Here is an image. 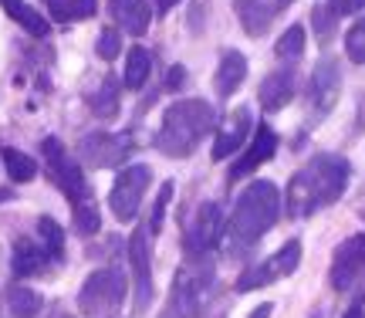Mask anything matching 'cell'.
Masks as SVG:
<instances>
[{"label": "cell", "instance_id": "cell-1", "mask_svg": "<svg viewBox=\"0 0 365 318\" xmlns=\"http://www.w3.org/2000/svg\"><path fill=\"white\" fill-rule=\"evenodd\" d=\"M349 180H352V166H349L345 156H339V153H318V156H312L287 180V190H284L287 217L301 220V217H312V213L339 203L345 197V190H349Z\"/></svg>", "mask_w": 365, "mask_h": 318}, {"label": "cell", "instance_id": "cell-2", "mask_svg": "<svg viewBox=\"0 0 365 318\" xmlns=\"http://www.w3.org/2000/svg\"><path fill=\"white\" fill-rule=\"evenodd\" d=\"M281 220V190L271 180H254L244 186V193L237 197L230 220L223 227V251L230 257H244L254 251L261 237Z\"/></svg>", "mask_w": 365, "mask_h": 318}, {"label": "cell", "instance_id": "cell-3", "mask_svg": "<svg viewBox=\"0 0 365 318\" xmlns=\"http://www.w3.org/2000/svg\"><path fill=\"white\" fill-rule=\"evenodd\" d=\"M41 156L48 163V176L51 183L61 190L71 203V213H75V230L81 237H91L102 230V213H98V203H95V193H91L88 180L81 173V163L75 156H68V149L61 139L48 135L41 143Z\"/></svg>", "mask_w": 365, "mask_h": 318}, {"label": "cell", "instance_id": "cell-4", "mask_svg": "<svg viewBox=\"0 0 365 318\" xmlns=\"http://www.w3.org/2000/svg\"><path fill=\"white\" fill-rule=\"evenodd\" d=\"M217 125V112L203 98H180L163 112L156 133V149L170 159H186L193 153L207 133Z\"/></svg>", "mask_w": 365, "mask_h": 318}, {"label": "cell", "instance_id": "cell-5", "mask_svg": "<svg viewBox=\"0 0 365 318\" xmlns=\"http://www.w3.org/2000/svg\"><path fill=\"white\" fill-rule=\"evenodd\" d=\"M210 292H213V265H210V257H190L186 254V265L176 271L163 318H200L210 302Z\"/></svg>", "mask_w": 365, "mask_h": 318}, {"label": "cell", "instance_id": "cell-6", "mask_svg": "<svg viewBox=\"0 0 365 318\" xmlns=\"http://www.w3.org/2000/svg\"><path fill=\"white\" fill-rule=\"evenodd\" d=\"M129 294V281L125 271L115 265L91 271L78 288V312L81 318H118L122 305Z\"/></svg>", "mask_w": 365, "mask_h": 318}, {"label": "cell", "instance_id": "cell-7", "mask_svg": "<svg viewBox=\"0 0 365 318\" xmlns=\"http://www.w3.org/2000/svg\"><path fill=\"white\" fill-rule=\"evenodd\" d=\"M341 95V65L339 58L331 54H322L312 68V78H308V88H304V102H308V112H304V129L312 133L318 122L328 119V112L335 108Z\"/></svg>", "mask_w": 365, "mask_h": 318}, {"label": "cell", "instance_id": "cell-8", "mask_svg": "<svg viewBox=\"0 0 365 318\" xmlns=\"http://www.w3.org/2000/svg\"><path fill=\"white\" fill-rule=\"evenodd\" d=\"M129 265H132V302H135V315H145L153 298H156V284H153V230L149 224H139L129 237Z\"/></svg>", "mask_w": 365, "mask_h": 318}, {"label": "cell", "instance_id": "cell-9", "mask_svg": "<svg viewBox=\"0 0 365 318\" xmlns=\"http://www.w3.org/2000/svg\"><path fill=\"white\" fill-rule=\"evenodd\" d=\"M149 183H153V170L145 163H132L115 176L112 193H108V210L115 213L118 224H132L139 217V207H143Z\"/></svg>", "mask_w": 365, "mask_h": 318}, {"label": "cell", "instance_id": "cell-10", "mask_svg": "<svg viewBox=\"0 0 365 318\" xmlns=\"http://www.w3.org/2000/svg\"><path fill=\"white\" fill-rule=\"evenodd\" d=\"M301 265V240H287L281 244V251H274L271 257H264L257 265H250L240 278H237V292H257V288H267L274 281L291 278Z\"/></svg>", "mask_w": 365, "mask_h": 318}, {"label": "cell", "instance_id": "cell-11", "mask_svg": "<svg viewBox=\"0 0 365 318\" xmlns=\"http://www.w3.org/2000/svg\"><path fill=\"white\" fill-rule=\"evenodd\" d=\"M223 227H227V220H223L220 203H213V200L200 203L190 227H186V240H182L186 254L190 257H210L217 251V244L223 240Z\"/></svg>", "mask_w": 365, "mask_h": 318}, {"label": "cell", "instance_id": "cell-12", "mask_svg": "<svg viewBox=\"0 0 365 318\" xmlns=\"http://www.w3.org/2000/svg\"><path fill=\"white\" fill-rule=\"evenodd\" d=\"M132 135H115V133H88L78 143V156L91 170H108L118 166L122 159L132 153Z\"/></svg>", "mask_w": 365, "mask_h": 318}, {"label": "cell", "instance_id": "cell-13", "mask_svg": "<svg viewBox=\"0 0 365 318\" xmlns=\"http://www.w3.org/2000/svg\"><path fill=\"white\" fill-rule=\"evenodd\" d=\"M362 275H365V230L349 240H341L335 247V257H331V288L335 292H349Z\"/></svg>", "mask_w": 365, "mask_h": 318}, {"label": "cell", "instance_id": "cell-14", "mask_svg": "<svg viewBox=\"0 0 365 318\" xmlns=\"http://www.w3.org/2000/svg\"><path fill=\"white\" fill-rule=\"evenodd\" d=\"M294 0H234V14L247 38H264Z\"/></svg>", "mask_w": 365, "mask_h": 318}, {"label": "cell", "instance_id": "cell-15", "mask_svg": "<svg viewBox=\"0 0 365 318\" xmlns=\"http://www.w3.org/2000/svg\"><path fill=\"white\" fill-rule=\"evenodd\" d=\"M277 143H281V139H277V133H274L267 122L254 125V139H250V146L244 149V156H240L234 166H230L227 180H230V183H237V180L250 176L254 170H261L264 163H271V156L277 153Z\"/></svg>", "mask_w": 365, "mask_h": 318}, {"label": "cell", "instance_id": "cell-16", "mask_svg": "<svg viewBox=\"0 0 365 318\" xmlns=\"http://www.w3.org/2000/svg\"><path fill=\"white\" fill-rule=\"evenodd\" d=\"M254 129V116H250L247 106L234 108L227 119L220 122V129H217V139H213V163H223V159H230L237 149L244 146V139L250 135Z\"/></svg>", "mask_w": 365, "mask_h": 318}, {"label": "cell", "instance_id": "cell-17", "mask_svg": "<svg viewBox=\"0 0 365 318\" xmlns=\"http://www.w3.org/2000/svg\"><path fill=\"white\" fill-rule=\"evenodd\" d=\"M294 92H298V71L291 65H284V68H277V71H271V75L261 81L257 102H261L264 112H281V108L294 98Z\"/></svg>", "mask_w": 365, "mask_h": 318}, {"label": "cell", "instance_id": "cell-18", "mask_svg": "<svg viewBox=\"0 0 365 318\" xmlns=\"http://www.w3.org/2000/svg\"><path fill=\"white\" fill-rule=\"evenodd\" d=\"M58 267V257H54L38 237H21L14 244V275L17 278H31V275H41V271H48V267Z\"/></svg>", "mask_w": 365, "mask_h": 318}, {"label": "cell", "instance_id": "cell-19", "mask_svg": "<svg viewBox=\"0 0 365 318\" xmlns=\"http://www.w3.org/2000/svg\"><path fill=\"white\" fill-rule=\"evenodd\" d=\"M247 78V58L240 51H223L220 65H217V75H213V92L217 98H230V95L244 85Z\"/></svg>", "mask_w": 365, "mask_h": 318}, {"label": "cell", "instance_id": "cell-20", "mask_svg": "<svg viewBox=\"0 0 365 318\" xmlns=\"http://www.w3.org/2000/svg\"><path fill=\"white\" fill-rule=\"evenodd\" d=\"M112 14H115L118 27L132 34V38H143L149 24H153V7L149 0H112Z\"/></svg>", "mask_w": 365, "mask_h": 318}, {"label": "cell", "instance_id": "cell-21", "mask_svg": "<svg viewBox=\"0 0 365 318\" xmlns=\"http://www.w3.org/2000/svg\"><path fill=\"white\" fill-rule=\"evenodd\" d=\"M88 108H91V116H95V119H102V122L115 119L118 108H122V81H118L115 75L102 78V85L88 95Z\"/></svg>", "mask_w": 365, "mask_h": 318}, {"label": "cell", "instance_id": "cell-22", "mask_svg": "<svg viewBox=\"0 0 365 318\" xmlns=\"http://www.w3.org/2000/svg\"><path fill=\"white\" fill-rule=\"evenodd\" d=\"M44 7L58 24H71V21H85L98 11V0H44Z\"/></svg>", "mask_w": 365, "mask_h": 318}, {"label": "cell", "instance_id": "cell-23", "mask_svg": "<svg viewBox=\"0 0 365 318\" xmlns=\"http://www.w3.org/2000/svg\"><path fill=\"white\" fill-rule=\"evenodd\" d=\"M149 71H153V54L145 51V48H132L129 58H125V78H122V85L129 92H139V88H145V81H149Z\"/></svg>", "mask_w": 365, "mask_h": 318}, {"label": "cell", "instance_id": "cell-24", "mask_svg": "<svg viewBox=\"0 0 365 318\" xmlns=\"http://www.w3.org/2000/svg\"><path fill=\"white\" fill-rule=\"evenodd\" d=\"M0 163H4V170H7V176H11V183H27V180L38 176V163L27 156V153L14 149V146L0 149Z\"/></svg>", "mask_w": 365, "mask_h": 318}, {"label": "cell", "instance_id": "cell-25", "mask_svg": "<svg viewBox=\"0 0 365 318\" xmlns=\"http://www.w3.org/2000/svg\"><path fill=\"white\" fill-rule=\"evenodd\" d=\"M0 4H4V11L11 14V21H17L27 34H34V38H44V34H48V21H44L34 7H27L24 0H0Z\"/></svg>", "mask_w": 365, "mask_h": 318}, {"label": "cell", "instance_id": "cell-26", "mask_svg": "<svg viewBox=\"0 0 365 318\" xmlns=\"http://www.w3.org/2000/svg\"><path fill=\"white\" fill-rule=\"evenodd\" d=\"M7 308L14 318H38L44 308V298L34 288H11L7 292Z\"/></svg>", "mask_w": 365, "mask_h": 318}, {"label": "cell", "instance_id": "cell-27", "mask_svg": "<svg viewBox=\"0 0 365 318\" xmlns=\"http://www.w3.org/2000/svg\"><path fill=\"white\" fill-rule=\"evenodd\" d=\"M308 27H312V34L318 38V44L325 48V44H331V38H335V31H339V17H335V11H331V7H328L325 0H322V4H314V7H312Z\"/></svg>", "mask_w": 365, "mask_h": 318}, {"label": "cell", "instance_id": "cell-28", "mask_svg": "<svg viewBox=\"0 0 365 318\" xmlns=\"http://www.w3.org/2000/svg\"><path fill=\"white\" fill-rule=\"evenodd\" d=\"M274 54H277V61H284V65H294L301 54H304V27L301 24H291L277 38V44H274Z\"/></svg>", "mask_w": 365, "mask_h": 318}, {"label": "cell", "instance_id": "cell-29", "mask_svg": "<svg viewBox=\"0 0 365 318\" xmlns=\"http://www.w3.org/2000/svg\"><path fill=\"white\" fill-rule=\"evenodd\" d=\"M34 237L48 247V251L61 261L65 257V230H61V224L54 220V217H38V227H34Z\"/></svg>", "mask_w": 365, "mask_h": 318}, {"label": "cell", "instance_id": "cell-30", "mask_svg": "<svg viewBox=\"0 0 365 318\" xmlns=\"http://www.w3.org/2000/svg\"><path fill=\"white\" fill-rule=\"evenodd\" d=\"M345 54L352 65H365V14L345 31Z\"/></svg>", "mask_w": 365, "mask_h": 318}, {"label": "cell", "instance_id": "cell-31", "mask_svg": "<svg viewBox=\"0 0 365 318\" xmlns=\"http://www.w3.org/2000/svg\"><path fill=\"white\" fill-rule=\"evenodd\" d=\"M118 51H122V34H118L115 27H105L98 41H95V54L102 58V61H115Z\"/></svg>", "mask_w": 365, "mask_h": 318}, {"label": "cell", "instance_id": "cell-32", "mask_svg": "<svg viewBox=\"0 0 365 318\" xmlns=\"http://www.w3.org/2000/svg\"><path fill=\"white\" fill-rule=\"evenodd\" d=\"M170 200H173V180H166L163 190H159L156 203H153V217H149V230H153V234L163 230V220H166V210H170Z\"/></svg>", "mask_w": 365, "mask_h": 318}, {"label": "cell", "instance_id": "cell-33", "mask_svg": "<svg viewBox=\"0 0 365 318\" xmlns=\"http://www.w3.org/2000/svg\"><path fill=\"white\" fill-rule=\"evenodd\" d=\"M325 4L335 11V17H349V14L365 11V0H325Z\"/></svg>", "mask_w": 365, "mask_h": 318}, {"label": "cell", "instance_id": "cell-34", "mask_svg": "<svg viewBox=\"0 0 365 318\" xmlns=\"http://www.w3.org/2000/svg\"><path fill=\"white\" fill-rule=\"evenodd\" d=\"M182 85H186V68L173 65L170 71H166V92H180Z\"/></svg>", "mask_w": 365, "mask_h": 318}, {"label": "cell", "instance_id": "cell-35", "mask_svg": "<svg viewBox=\"0 0 365 318\" xmlns=\"http://www.w3.org/2000/svg\"><path fill=\"white\" fill-rule=\"evenodd\" d=\"M341 318H365V294H362V298H359V302H355V305L349 308V312H345Z\"/></svg>", "mask_w": 365, "mask_h": 318}, {"label": "cell", "instance_id": "cell-36", "mask_svg": "<svg viewBox=\"0 0 365 318\" xmlns=\"http://www.w3.org/2000/svg\"><path fill=\"white\" fill-rule=\"evenodd\" d=\"M271 315H274V305H271V302H264V305H257L247 318H271Z\"/></svg>", "mask_w": 365, "mask_h": 318}, {"label": "cell", "instance_id": "cell-37", "mask_svg": "<svg viewBox=\"0 0 365 318\" xmlns=\"http://www.w3.org/2000/svg\"><path fill=\"white\" fill-rule=\"evenodd\" d=\"M173 4H180V0H156V11L166 14V11H173Z\"/></svg>", "mask_w": 365, "mask_h": 318}, {"label": "cell", "instance_id": "cell-38", "mask_svg": "<svg viewBox=\"0 0 365 318\" xmlns=\"http://www.w3.org/2000/svg\"><path fill=\"white\" fill-rule=\"evenodd\" d=\"M7 200H14V190H0V203H7Z\"/></svg>", "mask_w": 365, "mask_h": 318}]
</instances>
